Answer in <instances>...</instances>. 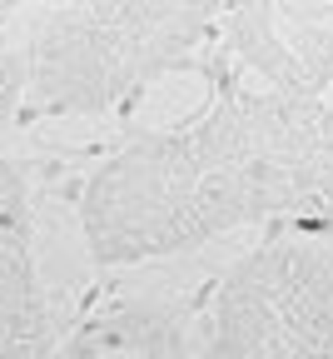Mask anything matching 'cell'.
Returning <instances> with one entry per match:
<instances>
[{"label":"cell","instance_id":"obj_1","mask_svg":"<svg viewBox=\"0 0 333 359\" xmlns=\"http://www.w3.org/2000/svg\"><path fill=\"white\" fill-rule=\"evenodd\" d=\"M278 224L333 230V105L264 85H224L194 120L115 145L75 190L80 245L110 275Z\"/></svg>","mask_w":333,"mask_h":359},{"label":"cell","instance_id":"obj_2","mask_svg":"<svg viewBox=\"0 0 333 359\" xmlns=\"http://www.w3.org/2000/svg\"><path fill=\"white\" fill-rule=\"evenodd\" d=\"M214 0H60L20 6L25 115L40 125L100 120L179 70L219 30Z\"/></svg>","mask_w":333,"mask_h":359},{"label":"cell","instance_id":"obj_3","mask_svg":"<svg viewBox=\"0 0 333 359\" xmlns=\"http://www.w3.org/2000/svg\"><path fill=\"white\" fill-rule=\"evenodd\" d=\"M199 359H333V245L274 230L244 250L209 304Z\"/></svg>","mask_w":333,"mask_h":359},{"label":"cell","instance_id":"obj_4","mask_svg":"<svg viewBox=\"0 0 333 359\" xmlns=\"http://www.w3.org/2000/svg\"><path fill=\"white\" fill-rule=\"evenodd\" d=\"M244 250V240H219L164 264L120 269L110 285H90L50 359H199L214 290Z\"/></svg>","mask_w":333,"mask_h":359},{"label":"cell","instance_id":"obj_5","mask_svg":"<svg viewBox=\"0 0 333 359\" xmlns=\"http://www.w3.org/2000/svg\"><path fill=\"white\" fill-rule=\"evenodd\" d=\"M60 215L50 180L35 160L0 140V359H50L80 299L60 290L55 230Z\"/></svg>","mask_w":333,"mask_h":359},{"label":"cell","instance_id":"obj_6","mask_svg":"<svg viewBox=\"0 0 333 359\" xmlns=\"http://www.w3.org/2000/svg\"><path fill=\"white\" fill-rule=\"evenodd\" d=\"M224 50L254 75V85L299 100H323L333 90V6L323 0H259V6H224L219 30Z\"/></svg>","mask_w":333,"mask_h":359},{"label":"cell","instance_id":"obj_7","mask_svg":"<svg viewBox=\"0 0 333 359\" xmlns=\"http://www.w3.org/2000/svg\"><path fill=\"white\" fill-rule=\"evenodd\" d=\"M15 115H25V50H20L15 20H10L0 30V135H10Z\"/></svg>","mask_w":333,"mask_h":359},{"label":"cell","instance_id":"obj_8","mask_svg":"<svg viewBox=\"0 0 333 359\" xmlns=\"http://www.w3.org/2000/svg\"><path fill=\"white\" fill-rule=\"evenodd\" d=\"M15 11H20V6H0V30H6V25L15 20Z\"/></svg>","mask_w":333,"mask_h":359},{"label":"cell","instance_id":"obj_9","mask_svg":"<svg viewBox=\"0 0 333 359\" xmlns=\"http://www.w3.org/2000/svg\"><path fill=\"white\" fill-rule=\"evenodd\" d=\"M328 245H333V235H328Z\"/></svg>","mask_w":333,"mask_h":359},{"label":"cell","instance_id":"obj_10","mask_svg":"<svg viewBox=\"0 0 333 359\" xmlns=\"http://www.w3.org/2000/svg\"><path fill=\"white\" fill-rule=\"evenodd\" d=\"M328 105H333V100H328Z\"/></svg>","mask_w":333,"mask_h":359}]
</instances>
